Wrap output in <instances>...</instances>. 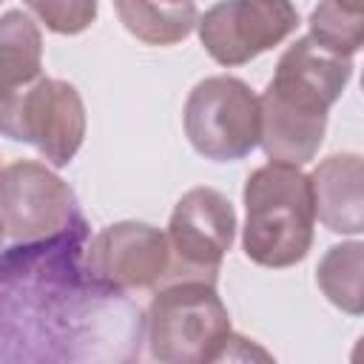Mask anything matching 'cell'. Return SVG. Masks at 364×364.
Instances as JSON below:
<instances>
[{
    "instance_id": "3",
    "label": "cell",
    "mask_w": 364,
    "mask_h": 364,
    "mask_svg": "<svg viewBox=\"0 0 364 364\" xmlns=\"http://www.w3.org/2000/svg\"><path fill=\"white\" fill-rule=\"evenodd\" d=\"M245 253L262 267H290L313 245V191L299 165L267 162L245 185Z\"/></svg>"
},
{
    "instance_id": "17",
    "label": "cell",
    "mask_w": 364,
    "mask_h": 364,
    "mask_svg": "<svg viewBox=\"0 0 364 364\" xmlns=\"http://www.w3.org/2000/svg\"><path fill=\"white\" fill-rule=\"evenodd\" d=\"M336 3L347 11H364V0H336Z\"/></svg>"
},
{
    "instance_id": "10",
    "label": "cell",
    "mask_w": 364,
    "mask_h": 364,
    "mask_svg": "<svg viewBox=\"0 0 364 364\" xmlns=\"http://www.w3.org/2000/svg\"><path fill=\"white\" fill-rule=\"evenodd\" d=\"M85 270L117 290L159 287L168 270V236L142 222H117L85 245Z\"/></svg>"
},
{
    "instance_id": "7",
    "label": "cell",
    "mask_w": 364,
    "mask_h": 364,
    "mask_svg": "<svg viewBox=\"0 0 364 364\" xmlns=\"http://www.w3.org/2000/svg\"><path fill=\"white\" fill-rule=\"evenodd\" d=\"M236 213L233 205L213 188L188 191L168 225V282H208L216 284L225 253L233 245Z\"/></svg>"
},
{
    "instance_id": "1",
    "label": "cell",
    "mask_w": 364,
    "mask_h": 364,
    "mask_svg": "<svg viewBox=\"0 0 364 364\" xmlns=\"http://www.w3.org/2000/svg\"><path fill=\"white\" fill-rule=\"evenodd\" d=\"M82 213L60 233L0 253V364L134 361L145 341L139 307L85 270Z\"/></svg>"
},
{
    "instance_id": "11",
    "label": "cell",
    "mask_w": 364,
    "mask_h": 364,
    "mask_svg": "<svg viewBox=\"0 0 364 364\" xmlns=\"http://www.w3.org/2000/svg\"><path fill=\"white\" fill-rule=\"evenodd\" d=\"M361 156L333 154L310 176L313 210L318 222L333 233H361L364 205H361Z\"/></svg>"
},
{
    "instance_id": "16",
    "label": "cell",
    "mask_w": 364,
    "mask_h": 364,
    "mask_svg": "<svg viewBox=\"0 0 364 364\" xmlns=\"http://www.w3.org/2000/svg\"><path fill=\"white\" fill-rule=\"evenodd\" d=\"M46 28L57 34H80L97 17V0H23Z\"/></svg>"
},
{
    "instance_id": "2",
    "label": "cell",
    "mask_w": 364,
    "mask_h": 364,
    "mask_svg": "<svg viewBox=\"0 0 364 364\" xmlns=\"http://www.w3.org/2000/svg\"><path fill=\"white\" fill-rule=\"evenodd\" d=\"M353 77V60L321 48L310 34L296 40L279 60L273 80L259 97V142L273 162L304 165L316 156L327 111Z\"/></svg>"
},
{
    "instance_id": "8",
    "label": "cell",
    "mask_w": 364,
    "mask_h": 364,
    "mask_svg": "<svg viewBox=\"0 0 364 364\" xmlns=\"http://www.w3.org/2000/svg\"><path fill=\"white\" fill-rule=\"evenodd\" d=\"M80 216L71 188L43 162L20 159L0 171V230L34 242L65 230Z\"/></svg>"
},
{
    "instance_id": "6",
    "label": "cell",
    "mask_w": 364,
    "mask_h": 364,
    "mask_svg": "<svg viewBox=\"0 0 364 364\" xmlns=\"http://www.w3.org/2000/svg\"><path fill=\"white\" fill-rule=\"evenodd\" d=\"M0 134L31 142L51 165L74 159L85 136V108L74 85L40 77L0 102Z\"/></svg>"
},
{
    "instance_id": "19",
    "label": "cell",
    "mask_w": 364,
    "mask_h": 364,
    "mask_svg": "<svg viewBox=\"0 0 364 364\" xmlns=\"http://www.w3.org/2000/svg\"><path fill=\"white\" fill-rule=\"evenodd\" d=\"M0 3H3V0H0Z\"/></svg>"
},
{
    "instance_id": "14",
    "label": "cell",
    "mask_w": 364,
    "mask_h": 364,
    "mask_svg": "<svg viewBox=\"0 0 364 364\" xmlns=\"http://www.w3.org/2000/svg\"><path fill=\"white\" fill-rule=\"evenodd\" d=\"M361 267H364V245L347 242L327 250L318 264L316 282L321 293L341 310L358 316L364 310V290H361Z\"/></svg>"
},
{
    "instance_id": "12",
    "label": "cell",
    "mask_w": 364,
    "mask_h": 364,
    "mask_svg": "<svg viewBox=\"0 0 364 364\" xmlns=\"http://www.w3.org/2000/svg\"><path fill=\"white\" fill-rule=\"evenodd\" d=\"M43 37L34 20L23 11H6L0 17V102L40 80Z\"/></svg>"
},
{
    "instance_id": "4",
    "label": "cell",
    "mask_w": 364,
    "mask_h": 364,
    "mask_svg": "<svg viewBox=\"0 0 364 364\" xmlns=\"http://www.w3.org/2000/svg\"><path fill=\"white\" fill-rule=\"evenodd\" d=\"M230 316L208 282L159 284L145 318L151 355L165 364L222 361L230 341Z\"/></svg>"
},
{
    "instance_id": "5",
    "label": "cell",
    "mask_w": 364,
    "mask_h": 364,
    "mask_svg": "<svg viewBox=\"0 0 364 364\" xmlns=\"http://www.w3.org/2000/svg\"><path fill=\"white\" fill-rule=\"evenodd\" d=\"M182 119L191 145L205 159L233 162L259 145V97L236 77H208L196 82Z\"/></svg>"
},
{
    "instance_id": "13",
    "label": "cell",
    "mask_w": 364,
    "mask_h": 364,
    "mask_svg": "<svg viewBox=\"0 0 364 364\" xmlns=\"http://www.w3.org/2000/svg\"><path fill=\"white\" fill-rule=\"evenodd\" d=\"M122 26L142 43L173 46L196 26L193 0H114Z\"/></svg>"
},
{
    "instance_id": "18",
    "label": "cell",
    "mask_w": 364,
    "mask_h": 364,
    "mask_svg": "<svg viewBox=\"0 0 364 364\" xmlns=\"http://www.w3.org/2000/svg\"><path fill=\"white\" fill-rule=\"evenodd\" d=\"M0 247H3V230H0Z\"/></svg>"
},
{
    "instance_id": "9",
    "label": "cell",
    "mask_w": 364,
    "mask_h": 364,
    "mask_svg": "<svg viewBox=\"0 0 364 364\" xmlns=\"http://www.w3.org/2000/svg\"><path fill=\"white\" fill-rule=\"evenodd\" d=\"M205 51L222 65H242L279 46L299 26L290 0H222L196 23Z\"/></svg>"
},
{
    "instance_id": "15",
    "label": "cell",
    "mask_w": 364,
    "mask_h": 364,
    "mask_svg": "<svg viewBox=\"0 0 364 364\" xmlns=\"http://www.w3.org/2000/svg\"><path fill=\"white\" fill-rule=\"evenodd\" d=\"M310 37L338 57H353L364 43V11H347L336 0H321L310 14Z\"/></svg>"
}]
</instances>
